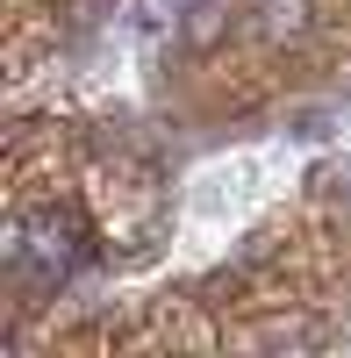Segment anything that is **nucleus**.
Returning a JSON list of instances; mask_svg holds the SVG:
<instances>
[{
  "label": "nucleus",
  "instance_id": "1",
  "mask_svg": "<svg viewBox=\"0 0 351 358\" xmlns=\"http://www.w3.org/2000/svg\"><path fill=\"white\" fill-rule=\"evenodd\" d=\"M86 265V229L72 215H29L15 222V273H29L36 287H65L72 273Z\"/></svg>",
  "mask_w": 351,
  "mask_h": 358
},
{
  "label": "nucleus",
  "instance_id": "2",
  "mask_svg": "<svg viewBox=\"0 0 351 358\" xmlns=\"http://www.w3.org/2000/svg\"><path fill=\"white\" fill-rule=\"evenodd\" d=\"M187 43H215L222 36V29H229V8H222V0H201V8H187Z\"/></svg>",
  "mask_w": 351,
  "mask_h": 358
},
{
  "label": "nucleus",
  "instance_id": "3",
  "mask_svg": "<svg viewBox=\"0 0 351 358\" xmlns=\"http://www.w3.org/2000/svg\"><path fill=\"white\" fill-rule=\"evenodd\" d=\"M172 22H187V15H172V0H136V36H151V43H158Z\"/></svg>",
  "mask_w": 351,
  "mask_h": 358
},
{
  "label": "nucleus",
  "instance_id": "4",
  "mask_svg": "<svg viewBox=\"0 0 351 358\" xmlns=\"http://www.w3.org/2000/svg\"><path fill=\"white\" fill-rule=\"evenodd\" d=\"M266 36H301V0H266Z\"/></svg>",
  "mask_w": 351,
  "mask_h": 358
}]
</instances>
